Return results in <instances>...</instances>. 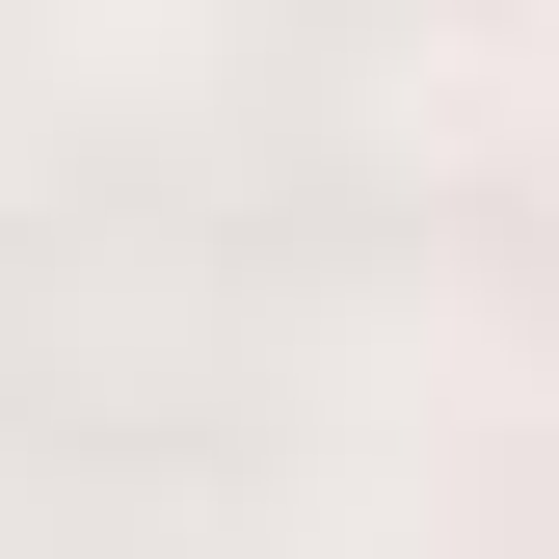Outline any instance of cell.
<instances>
[{
  "label": "cell",
  "instance_id": "obj_1",
  "mask_svg": "<svg viewBox=\"0 0 559 559\" xmlns=\"http://www.w3.org/2000/svg\"><path fill=\"white\" fill-rule=\"evenodd\" d=\"M533 107H559V53H533Z\"/></svg>",
  "mask_w": 559,
  "mask_h": 559
}]
</instances>
